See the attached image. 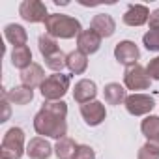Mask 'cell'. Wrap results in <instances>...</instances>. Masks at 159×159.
Listing matches in <instances>:
<instances>
[{
	"label": "cell",
	"mask_w": 159,
	"mask_h": 159,
	"mask_svg": "<svg viewBox=\"0 0 159 159\" xmlns=\"http://www.w3.org/2000/svg\"><path fill=\"white\" fill-rule=\"evenodd\" d=\"M96 96H98V86H96L94 81H90V79H81V81L75 83L73 99H75L79 105H84V103L96 101Z\"/></svg>",
	"instance_id": "30bf717a"
},
{
	"label": "cell",
	"mask_w": 159,
	"mask_h": 159,
	"mask_svg": "<svg viewBox=\"0 0 159 159\" xmlns=\"http://www.w3.org/2000/svg\"><path fill=\"white\" fill-rule=\"evenodd\" d=\"M26 153L25 148V131L21 127H10L2 139L0 146V157L2 159H21Z\"/></svg>",
	"instance_id": "277c9868"
},
{
	"label": "cell",
	"mask_w": 159,
	"mask_h": 159,
	"mask_svg": "<svg viewBox=\"0 0 159 159\" xmlns=\"http://www.w3.org/2000/svg\"><path fill=\"white\" fill-rule=\"evenodd\" d=\"M69 84H71L69 75L52 73L43 81V84L39 86V92H41L45 101H62V98L69 90Z\"/></svg>",
	"instance_id": "3957f363"
},
{
	"label": "cell",
	"mask_w": 159,
	"mask_h": 159,
	"mask_svg": "<svg viewBox=\"0 0 159 159\" xmlns=\"http://www.w3.org/2000/svg\"><path fill=\"white\" fill-rule=\"evenodd\" d=\"M54 148L43 139V137H34L26 144V155L30 159H49L52 155Z\"/></svg>",
	"instance_id": "4fadbf2b"
},
{
	"label": "cell",
	"mask_w": 159,
	"mask_h": 159,
	"mask_svg": "<svg viewBox=\"0 0 159 159\" xmlns=\"http://www.w3.org/2000/svg\"><path fill=\"white\" fill-rule=\"evenodd\" d=\"M81 116L86 122V125L96 127V125L103 124V120L107 118V111L101 101H90V103L81 105Z\"/></svg>",
	"instance_id": "9c48e42d"
},
{
	"label": "cell",
	"mask_w": 159,
	"mask_h": 159,
	"mask_svg": "<svg viewBox=\"0 0 159 159\" xmlns=\"http://www.w3.org/2000/svg\"><path fill=\"white\" fill-rule=\"evenodd\" d=\"M124 105H125V111H127L131 116H146V114H150L152 109L155 107V101H153V98L148 96V94H139V92H135V94L127 96V99H125Z\"/></svg>",
	"instance_id": "52a82bcc"
},
{
	"label": "cell",
	"mask_w": 159,
	"mask_h": 159,
	"mask_svg": "<svg viewBox=\"0 0 159 159\" xmlns=\"http://www.w3.org/2000/svg\"><path fill=\"white\" fill-rule=\"evenodd\" d=\"M45 30L47 34L60 38V39H71L83 32V26L79 23V19L66 15V13H49L45 19Z\"/></svg>",
	"instance_id": "7a4b0ae2"
},
{
	"label": "cell",
	"mask_w": 159,
	"mask_h": 159,
	"mask_svg": "<svg viewBox=\"0 0 159 159\" xmlns=\"http://www.w3.org/2000/svg\"><path fill=\"white\" fill-rule=\"evenodd\" d=\"M19 15L26 21V23H45V19L49 17L47 13V6L41 0H23L19 4Z\"/></svg>",
	"instance_id": "8992f818"
},
{
	"label": "cell",
	"mask_w": 159,
	"mask_h": 159,
	"mask_svg": "<svg viewBox=\"0 0 159 159\" xmlns=\"http://www.w3.org/2000/svg\"><path fill=\"white\" fill-rule=\"evenodd\" d=\"M11 64H13V67H17V69H26V67H30L34 62H32V51H30V47L28 45H21V47H13V51H11Z\"/></svg>",
	"instance_id": "ffe728a7"
},
{
	"label": "cell",
	"mask_w": 159,
	"mask_h": 159,
	"mask_svg": "<svg viewBox=\"0 0 159 159\" xmlns=\"http://www.w3.org/2000/svg\"><path fill=\"white\" fill-rule=\"evenodd\" d=\"M4 38H6L13 47L26 45V41H28V34H26L25 26L15 25V23H10V25L4 26Z\"/></svg>",
	"instance_id": "ac0fdd59"
},
{
	"label": "cell",
	"mask_w": 159,
	"mask_h": 159,
	"mask_svg": "<svg viewBox=\"0 0 159 159\" xmlns=\"http://www.w3.org/2000/svg\"><path fill=\"white\" fill-rule=\"evenodd\" d=\"M103 96L109 105H122L127 99V90L120 83H109L103 88Z\"/></svg>",
	"instance_id": "e0dca14e"
},
{
	"label": "cell",
	"mask_w": 159,
	"mask_h": 159,
	"mask_svg": "<svg viewBox=\"0 0 159 159\" xmlns=\"http://www.w3.org/2000/svg\"><path fill=\"white\" fill-rule=\"evenodd\" d=\"M124 84L127 90H133V94H135V90H148L152 84V79H150L146 67H142L140 64H135V66L125 67Z\"/></svg>",
	"instance_id": "5b68a950"
},
{
	"label": "cell",
	"mask_w": 159,
	"mask_h": 159,
	"mask_svg": "<svg viewBox=\"0 0 159 159\" xmlns=\"http://www.w3.org/2000/svg\"><path fill=\"white\" fill-rule=\"evenodd\" d=\"M114 58L118 60V64L129 67V66H135L137 64V60L140 58V51L135 45V41L124 39V41L116 43V47H114Z\"/></svg>",
	"instance_id": "ba28073f"
},
{
	"label": "cell",
	"mask_w": 159,
	"mask_h": 159,
	"mask_svg": "<svg viewBox=\"0 0 159 159\" xmlns=\"http://www.w3.org/2000/svg\"><path fill=\"white\" fill-rule=\"evenodd\" d=\"M101 39H103V38H101L99 34H96L92 28L83 30L81 34L77 36V51L84 52L86 56H88V54H94V52L99 51V47H101Z\"/></svg>",
	"instance_id": "8fae6325"
},
{
	"label": "cell",
	"mask_w": 159,
	"mask_h": 159,
	"mask_svg": "<svg viewBox=\"0 0 159 159\" xmlns=\"http://www.w3.org/2000/svg\"><path fill=\"white\" fill-rule=\"evenodd\" d=\"M67 69L71 75H83L88 69V56L81 51H71L67 54Z\"/></svg>",
	"instance_id": "d6986e66"
},
{
	"label": "cell",
	"mask_w": 159,
	"mask_h": 159,
	"mask_svg": "<svg viewBox=\"0 0 159 159\" xmlns=\"http://www.w3.org/2000/svg\"><path fill=\"white\" fill-rule=\"evenodd\" d=\"M148 19H150V10L144 4H129V8L122 17L124 25L127 26H142L148 23Z\"/></svg>",
	"instance_id": "7c38bea8"
},
{
	"label": "cell",
	"mask_w": 159,
	"mask_h": 159,
	"mask_svg": "<svg viewBox=\"0 0 159 159\" xmlns=\"http://www.w3.org/2000/svg\"><path fill=\"white\" fill-rule=\"evenodd\" d=\"M142 43L148 51L152 52H159V30H148L142 36Z\"/></svg>",
	"instance_id": "484cf974"
},
{
	"label": "cell",
	"mask_w": 159,
	"mask_h": 159,
	"mask_svg": "<svg viewBox=\"0 0 159 159\" xmlns=\"http://www.w3.org/2000/svg\"><path fill=\"white\" fill-rule=\"evenodd\" d=\"M146 71H148V75H150L152 81H159V56H155V58H152L148 62Z\"/></svg>",
	"instance_id": "83f0119b"
},
{
	"label": "cell",
	"mask_w": 159,
	"mask_h": 159,
	"mask_svg": "<svg viewBox=\"0 0 159 159\" xmlns=\"http://www.w3.org/2000/svg\"><path fill=\"white\" fill-rule=\"evenodd\" d=\"M148 26H150V30H159V8H157V10H153V11L150 13Z\"/></svg>",
	"instance_id": "f1b7e54d"
},
{
	"label": "cell",
	"mask_w": 159,
	"mask_h": 159,
	"mask_svg": "<svg viewBox=\"0 0 159 159\" xmlns=\"http://www.w3.org/2000/svg\"><path fill=\"white\" fill-rule=\"evenodd\" d=\"M2 107H4V114H2V120H0V122H6L10 118V101L6 98H2Z\"/></svg>",
	"instance_id": "f546056e"
},
{
	"label": "cell",
	"mask_w": 159,
	"mask_h": 159,
	"mask_svg": "<svg viewBox=\"0 0 159 159\" xmlns=\"http://www.w3.org/2000/svg\"><path fill=\"white\" fill-rule=\"evenodd\" d=\"M2 98H6L11 105H28L32 99H34V90L28 88V86H13L11 90H6L2 88Z\"/></svg>",
	"instance_id": "9a60e30c"
},
{
	"label": "cell",
	"mask_w": 159,
	"mask_h": 159,
	"mask_svg": "<svg viewBox=\"0 0 159 159\" xmlns=\"http://www.w3.org/2000/svg\"><path fill=\"white\" fill-rule=\"evenodd\" d=\"M73 159H96V152H94V148L88 146V144H79L77 150H75Z\"/></svg>",
	"instance_id": "4316f807"
},
{
	"label": "cell",
	"mask_w": 159,
	"mask_h": 159,
	"mask_svg": "<svg viewBox=\"0 0 159 159\" xmlns=\"http://www.w3.org/2000/svg\"><path fill=\"white\" fill-rule=\"evenodd\" d=\"M137 159H159V140H148L144 146H140Z\"/></svg>",
	"instance_id": "d4e9b609"
},
{
	"label": "cell",
	"mask_w": 159,
	"mask_h": 159,
	"mask_svg": "<svg viewBox=\"0 0 159 159\" xmlns=\"http://www.w3.org/2000/svg\"><path fill=\"white\" fill-rule=\"evenodd\" d=\"M45 71L39 64H32L30 67L23 69L21 71V84L23 86H28V88H36V86H41L43 81H45Z\"/></svg>",
	"instance_id": "2e32d148"
},
{
	"label": "cell",
	"mask_w": 159,
	"mask_h": 159,
	"mask_svg": "<svg viewBox=\"0 0 159 159\" xmlns=\"http://www.w3.org/2000/svg\"><path fill=\"white\" fill-rule=\"evenodd\" d=\"M77 146H79V144H77L73 139L64 137V139L56 140V144H54V153H56L58 159H73Z\"/></svg>",
	"instance_id": "44dd1931"
},
{
	"label": "cell",
	"mask_w": 159,
	"mask_h": 159,
	"mask_svg": "<svg viewBox=\"0 0 159 159\" xmlns=\"http://www.w3.org/2000/svg\"><path fill=\"white\" fill-rule=\"evenodd\" d=\"M140 131L148 140H159V116L148 114L140 122Z\"/></svg>",
	"instance_id": "7402d4cb"
},
{
	"label": "cell",
	"mask_w": 159,
	"mask_h": 159,
	"mask_svg": "<svg viewBox=\"0 0 159 159\" xmlns=\"http://www.w3.org/2000/svg\"><path fill=\"white\" fill-rule=\"evenodd\" d=\"M67 103L66 101H45L38 114L34 116V129L41 137L64 139L67 133Z\"/></svg>",
	"instance_id": "6da1fadb"
},
{
	"label": "cell",
	"mask_w": 159,
	"mask_h": 159,
	"mask_svg": "<svg viewBox=\"0 0 159 159\" xmlns=\"http://www.w3.org/2000/svg\"><path fill=\"white\" fill-rule=\"evenodd\" d=\"M45 66L51 71H54V73H62V69L67 67V54H64L62 51H58V52H54V54H51V56L45 58Z\"/></svg>",
	"instance_id": "cb8c5ba5"
},
{
	"label": "cell",
	"mask_w": 159,
	"mask_h": 159,
	"mask_svg": "<svg viewBox=\"0 0 159 159\" xmlns=\"http://www.w3.org/2000/svg\"><path fill=\"white\" fill-rule=\"evenodd\" d=\"M38 47H39V52H41L43 58H47V56H51V54H54V52L60 51L56 38L51 36V34H47V32L39 36V39H38Z\"/></svg>",
	"instance_id": "603a6c76"
},
{
	"label": "cell",
	"mask_w": 159,
	"mask_h": 159,
	"mask_svg": "<svg viewBox=\"0 0 159 159\" xmlns=\"http://www.w3.org/2000/svg\"><path fill=\"white\" fill-rule=\"evenodd\" d=\"M90 28L99 34L101 38H111L114 32H116V21L112 19V15L109 13H98L92 23H90Z\"/></svg>",
	"instance_id": "5bb4252c"
}]
</instances>
